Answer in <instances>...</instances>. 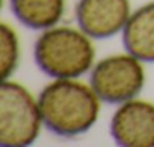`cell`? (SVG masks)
<instances>
[{"mask_svg": "<svg viewBox=\"0 0 154 147\" xmlns=\"http://www.w3.org/2000/svg\"><path fill=\"white\" fill-rule=\"evenodd\" d=\"M38 103L44 126L57 136L72 138L97 123L103 102L91 84L79 79H53L41 90Z\"/></svg>", "mask_w": 154, "mask_h": 147, "instance_id": "6da1fadb", "label": "cell"}, {"mask_svg": "<svg viewBox=\"0 0 154 147\" xmlns=\"http://www.w3.org/2000/svg\"><path fill=\"white\" fill-rule=\"evenodd\" d=\"M33 59L51 79H79L92 70L95 47L92 38L80 27L56 24L36 38Z\"/></svg>", "mask_w": 154, "mask_h": 147, "instance_id": "7a4b0ae2", "label": "cell"}, {"mask_svg": "<svg viewBox=\"0 0 154 147\" xmlns=\"http://www.w3.org/2000/svg\"><path fill=\"white\" fill-rule=\"evenodd\" d=\"M44 126L38 99L18 82L0 85V144L26 147L33 144Z\"/></svg>", "mask_w": 154, "mask_h": 147, "instance_id": "3957f363", "label": "cell"}, {"mask_svg": "<svg viewBox=\"0 0 154 147\" xmlns=\"http://www.w3.org/2000/svg\"><path fill=\"white\" fill-rule=\"evenodd\" d=\"M143 62L131 53H115L100 59L89 71V84L103 103L121 105L136 99L145 87Z\"/></svg>", "mask_w": 154, "mask_h": 147, "instance_id": "277c9868", "label": "cell"}, {"mask_svg": "<svg viewBox=\"0 0 154 147\" xmlns=\"http://www.w3.org/2000/svg\"><path fill=\"white\" fill-rule=\"evenodd\" d=\"M110 135L122 147H154V103L136 97L118 105Z\"/></svg>", "mask_w": 154, "mask_h": 147, "instance_id": "5b68a950", "label": "cell"}, {"mask_svg": "<svg viewBox=\"0 0 154 147\" xmlns=\"http://www.w3.org/2000/svg\"><path fill=\"white\" fill-rule=\"evenodd\" d=\"M131 15L130 0H79L75 21L92 40H106L124 30Z\"/></svg>", "mask_w": 154, "mask_h": 147, "instance_id": "8992f818", "label": "cell"}, {"mask_svg": "<svg viewBox=\"0 0 154 147\" xmlns=\"http://www.w3.org/2000/svg\"><path fill=\"white\" fill-rule=\"evenodd\" d=\"M121 34L125 52L142 62H154V2L133 11Z\"/></svg>", "mask_w": 154, "mask_h": 147, "instance_id": "52a82bcc", "label": "cell"}, {"mask_svg": "<svg viewBox=\"0 0 154 147\" xmlns=\"http://www.w3.org/2000/svg\"><path fill=\"white\" fill-rule=\"evenodd\" d=\"M9 6L23 26L39 32L56 26L65 14V0H9Z\"/></svg>", "mask_w": 154, "mask_h": 147, "instance_id": "ba28073f", "label": "cell"}, {"mask_svg": "<svg viewBox=\"0 0 154 147\" xmlns=\"http://www.w3.org/2000/svg\"><path fill=\"white\" fill-rule=\"evenodd\" d=\"M0 68H2V81L11 79L15 73L20 61V41L17 32L6 23L0 26Z\"/></svg>", "mask_w": 154, "mask_h": 147, "instance_id": "9c48e42d", "label": "cell"}]
</instances>
